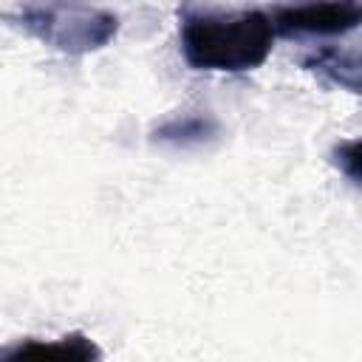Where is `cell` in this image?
Wrapping results in <instances>:
<instances>
[{"label":"cell","instance_id":"obj_1","mask_svg":"<svg viewBox=\"0 0 362 362\" xmlns=\"http://www.w3.org/2000/svg\"><path fill=\"white\" fill-rule=\"evenodd\" d=\"M272 45L274 28L263 11L181 17V54L195 71L246 74L269 59Z\"/></svg>","mask_w":362,"mask_h":362},{"label":"cell","instance_id":"obj_2","mask_svg":"<svg viewBox=\"0 0 362 362\" xmlns=\"http://www.w3.org/2000/svg\"><path fill=\"white\" fill-rule=\"evenodd\" d=\"M3 20L62 54L99 51L119 34V17L102 8H20Z\"/></svg>","mask_w":362,"mask_h":362},{"label":"cell","instance_id":"obj_3","mask_svg":"<svg viewBox=\"0 0 362 362\" xmlns=\"http://www.w3.org/2000/svg\"><path fill=\"white\" fill-rule=\"evenodd\" d=\"M269 20L274 34L283 37H303V34L342 37L359 28L362 6L359 0H311V3L280 6Z\"/></svg>","mask_w":362,"mask_h":362},{"label":"cell","instance_id":"obj_4","mask_svg":"<svg viewBox=\"0 0 362 362\" xmlns=\"http://www.w3.org/2000/svg\"><path fill=\"white\" fill-rule=\"evenodd\" d=\"M3 359H57V362H90L102 351L85 334H65L59 339H25L0 351Z\"/></svg>","mask_w":362,"mask_h":362},{"label":"cell","instance_id":"obj_5","mask_svg":"<svg viewBox=\"0 0 362 362\" xmlns=\"http://www.w3.org/2000/svg\"><path fill=\"white\" fill-rule=\"evenodd\" d=\"M300 68L337 85V88H342V90H351V93L359 90V57H356V51L317 48L300 59Z\"/></svg>","mask_w":362,"mask_h":362},{"label":"cell","instance_id":"obj_6","mask_svg":"<svg viewBox=\"0 0 362 362\" xmlns=\"http://www.w3.org/2000/svg\"><path fill=\"white\" fill-rule=\"evenodd\" d=\"M218 133V122L212 116H201V113H187V116H173L164 124H158L153 130L156 141H167V144H201L206 139H212Z\"/></svg>","mask_w":362,"mask_h":362},{"label":"cell","instance_id":"obj_7","mask_svg":"<svg viewBox=\"0 0 362 362\" xmlns=\"http://www.w3.org/2000/svg\"><path fill=\"white\" fill-rule=\"evenodd\" d=\"M331 156H334V164L339 167V173L348 175L354 184H359V178H362V144H359V139L339 141Z\"/></svg>","mask_w":362,"mask_h":362}]
</instances>
